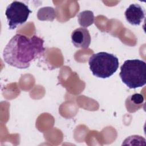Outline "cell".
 I'll return each mask as SVG.
<instances>
[{"mask_svg": "<svg viewBox=\"0 0 146 146\" xmlns=\"http://www.w3.org/2000/svg\"><path fill=\"white\" fill-rule=\"evenodd\" d=\"M131 101L136 104H139L143 103L144 98L142 95L140 94H135L131 96Z\"/></svg>", "mask_w": 146, "mask_h": 146, "instance_id": "9", "label": "cell"}, {"mask_svg": "<svg viewBox=\"0 0 146 146\" xmlns=\"http://www.w3.org/2000/svg\"><path fill=\"white\" fill-rule=\"evenodd\" d=\"M78 21L80 26L87 27L91 25L94 22V15L90 10H85L80 12L78 15Z\"/></svg>", "mask_w": 146, "mask_h": 146, "instance_id": "7", "label": "cell"}, {"mask_svg": "<svg viewBox=\"0 0 146 146\" xmlns=\"http://www.w3.org/2000/svg\"><path fill=\"white\" fill-rule=\"evenodd\" d=\"M44 40L36 35L31 38L17 34L8 42L3 52L4 61L19 69L30 67L31 63L40 57L45 51Z\"/></svg>", "mask_w": 146, "mask_h": 146, "instance_id": "1", "label": "cell"}, {"mask_svg": "<svg viewBox=\"0 0 146 146\" xmlns=\"http://www.w3.org/2000/svg\"><path fill=\"white\" fill-rule=\"evenodd\" d=\"M37 17L40 21H52L56 17V13L54 9L51 7H44L38 10Z\"/></svg>", "mask_w": 146, "mask_h": 146, "instance_id": "8", "label": "cell"}, {"mask_svg": "<svg viewBox=\"0 0 146 146\" xmlns=\"http://www.w3.org/2000/svg\"><path fill=\"white\" fill-rule=\"evenodd\" d=\"M92 74L100 78H107L112 75L119 65L118 58L113 54L99 52L92 54L88 60Z\"/></svg>", "mask_w": 146, "mask_h": 146, "instance_id": "3", "label": "cell"}, {"mask_svg": "<svg viewBox=\"0 0 146 146\" xmlns=\"http://www.w3.org/2000/svg\"><path fill=\"white\" fill-rule=\"evenodd\" d=\"M31 13L27 5L22 2L14 1L11 3L5 11L9 29H14L18 25L25 23Z\"/></svg>", "mask_w": 146, "mask_h": 146, "instance_id": "4", "label": "cell"}, {"mask_svg": "<svg viewBox=\"0 0 146 146\" xmlns=\"http://www.w3.org/2000/svg\"><path fill=\"white\" fill-rule=\"evenodd\" d=\"M73 44L77 48H87L91 43V36L86 28L80 27L74 30L71 34Z\"/></svg>", "mask_w": 146, "mask_h": 146, "instance_id": "5", "label": "cell"}, {"mask_svg": "<svg viewBox=\"0 0 146 146\" xmlns=\"http://www.w3.org/2000/svg\"><path fill=\"white\" fill-rule=\"evenodd\" d=\"M127 21L132 25H139L145 17V11L139 4H131L125 11Z\"/></svg>", "mask_w": 146, "mask_h": 146, "instance_id": "6", "label": "cell"}, {"mask_svg": "<svg viewBox=\"0 0 146 146\" xmlns=\"http://www.w3.org/2000/svg\"><path fill=\"white\" fill-rule=\"evenodd\" d=\"M146 63L139 59H129L124 61L120 67L119 76L129 88L135 89L146 83Z\"/></svg>", "mask_w": 146, "mask_h": 146, "instance_id": "2", "label": "cell"}]
</instances>
